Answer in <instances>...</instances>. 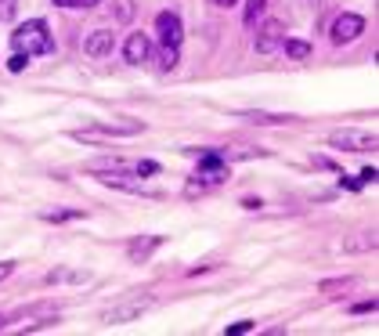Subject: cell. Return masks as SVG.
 Returning <instances> with one entry per match:
<instances>
[{"label": "cell", "mask_w": 379, "mask_h": 336, "mask_svg": "<svg viewBox=\"0 0 379 336\" xmlns=\"http://www.w3.org/2000/svg\"><path fill=\"white\" fill-rule=\"evenodd\" d=\"M264 11H267V0H246V26L253 29L264 19Z\"/></svg>", "instance_id": "obj_14"}, {"label": "cell", "mask_w": 379, "mask_h": 336, "mask_svg": "<svg viewBox=\"0 0 379 336\" xmlns=\"http://www.w3.org/2000/svg\"><path fill=\"white\" fill-rule=\"evenodd\" d=\"M26 66H29V58H26V54H19V51L11 54V58H8V69H11V73H22Z\"/></svg>", "instance_id": "obj_19"}, {"label": "cell", "mask_w": 379, "mask_h": 336, "mask_svg": "<svg viewBox=\"0 0 379 336\" xmlns=\"http://www.w3.org/2000/svg\"><path fill=\"white\" fill-rule=\"evenodd\" d=\"M221 181H228V159L221 156V152H202L199 156V170H195V185L188 188V192H202L206 185H221Z\"/></svg>", "instance_id": "obj_2"}, {"label": "cell", "mask_w": 379, "mask_h": 336, "mask_svg": "<svg viewBox=\"0 0 379 336\" xmlns=\"http://www.w3.org/2000/svg\"><path fill=\"white\" fill-rule=\"evenodd\" d=\"M11 47L19 54H26V58H33V54H51L54 51V40H51V29L43 19H29L26 26H19L11 33Z\"/></svg>", "instance_id": "obj_1"}, {"label": "cell", "mask_w": 379, "mask_h": 336, "mask_svg": "<svg viewBox=\"0 0 379 336\" xmlns=\"http://www.w3.org/2000/svg\"><path fill=\"white\" fill-rule=\"evenodd\" d=\"M282 51L289 54V58H296V62H303V58H311V44L307 40H282Z\"/></svg>", "instance_id": "obj_11"}, {"label": "cell", "mask_w": 379, "mask_h": 336, "mask_svg": "<svg viewBox=\"0 0 379 336\" xmlns=\"http://www.w3.org/2000/svg\"><path fill=\"white\" fill-rule=\"evenodd\" d=\"M11 271H15V260H4V264H0V282H4Z\"/></svg>", "instance_id": "obj_25"}, {"label": "cell", "mask_w": 379, "mask_h": 336, "mask_svg": "<svg viewBox=\"0 0 379 336\" xmlns=\"http://www.w3.org/2000/svg\"><path fill=\"white\" fill-rule=\"evenodd\" d=\"M368 311H375V300H361V304H354V315H368Z\"/></svg>", "instance_id": "obj_22"}, {"label": "cell", "mask_w": 379, "mask_h": 336, "mask_svg": "<svg viewBox=\"0 0 379 336\" xmlns=\"http://www.w3.org/2000/svg\"><path fill=\"white\" fill-rule=\"evenodd\" d=\"M15 4H19V0H0V22H11L15 19Z\"/></svg>", "instance_id": "obj_18"}, {"label": "cell", "mask_w": 379, "mask_h": 336, "mask_svg": "<svg viewBox=\"0 0 379 336\" xmlns=\"http://www.w3.org/2000/svg\"><path fill=\"white\" fill-rule=\"evenodd\" d=\"M148 307H152V297H130V300H123V304H116V307H108V311L101 315V322H105V325H123V322L141 318Z\"/></svg>", "instance_id": "obj_3"}, {"label": "cell", "mask_w": 379, "mask_h": 336, "mask_svg": "<svg viewBox=\"0 0 379 336\" xmlns=\"http://www.w3.org/2000/svg\"><path fill=\"white\" fill-rule=\"evenodd\" d=\"M113 47H116V36L108 29H94L83 44V51L90 54V58H105V54H113Z\"/></svg>", "instance_id": "obj_9"}, {"label": "cell", "mask_w": 379, "mask_h": 336, "mask_svg": "<svg viewBox=\"0 0 379 336\" xmlns=\"http://www.w3.org/2000/svg\"><path fill=\"white\" fill-rule=\"evenodd\" d=\"M155 36H159L162 47H181L185 26H181L177 11H159V15H155Z\"/></svg>", "instance_id": "obj_4"}, {"label": "cell", "mask_w": 379, "mask_h": 336, "mask_svg": "<svg viewBox=\"0 0 379 336\" xmlns=\"http://www.w3.org/2000/svg\"><path fill=\"white\" fill-rule=\"evenodd\" d=\"M347 253H358V250H375V232H361L358 239H347L343 243Z\"/></svg>", "instance_id": "obj_12"}, {"label": "cell", "mask_w": 379, "mask_h": 336, "mask_svg": "<svg viewBox=\"0 0 379 336\" xmlns=\"http://www.w3.org/2000/svg\"><path fill=\"white\" fill-rule=\"evenodd\" d=\"M329 141H333L336 148H347V152H368V148L379 145L375 134H365V131H336Z\"/></svg>", "instance_id": "obj_5"}, {"label": "cell", "mask_w": 379, "mask_h": 336, "mask_svg": "<svg viewBox=\"0 0 379 336\" xmlns=\"http://www.w3.org/2000/svg\"><path fill=\"white\" fill-rule=\"evenodd\" d=\"M286 40V26L282 22H267L260 33H256V54H275Z\"/></svg>", "instance_id": "obj_7"}, {"label": "cell", "mask_w": 379, "mask_h": 336, "mask_svg": "<svg viewBox=\"0 0 379 336\" xmlns=\"http://www.w3.org/2000/svg\"><path fill=\"white\" fill-rule=\"evenodd\" d=\"M375 166H365V170H361V185H375Z\"/></svg>", "instance_id": "obj_21"}, {"label": "cell", "mask_w": 379, "mask_h": 336, "mask_svg": "<svg viewBox=\"0 0 379 336\" xmlns=\"http://www.w3.org/2000/svg\"><path fill=\"white\" fill-rule=\"evenodd\" d=\"M148 54H152V40L145 33H130L127 44H123V58L130 66H141V62H148Z\"/></svg>", "instance_id": "obj_8"}, {"label": "cell", "mask_w": 379, "mask_h": 336, "mask_svg": "<svg viewBox=\"0 0 379 336\" xmlns=\"http://www.w3.org/2000/svg\"><path fill=\"white\" fill-rule=\"evenodd\" d=\"M351 286V278H336V282H325L321 290H347Z\"/></svg>", "instance_id": "obj_24"}, {"label": "cell", "mask_w": 379, "mask_h": 336, "mask_svg": "<svg viewBox=\"0 0 379 336\" xmlns=\"http://www.w3.org/2000/svg\"><path fill=\"white\" fill-rule=\"evenodd\" d=\"M134 174L141 178V174H159V163H152V159H141L137 166H134Z\"/></svg>", "instance_id": "obj_20"}, {"label": "cell", "mask_w": 379, "mask_h": 336, "mask_svg": "<svg viewBox=\"0 0 379 336\" xmlns=\"http://www.w3.org/2000/svg\"><path fill=\"white\" fill-rule=\"evenodd\" d=\"M242 120H246V123H260V127H267V123H286L289 116H275V112H242Z\"/></svg>", "instance_id": "obj_13"}, {"label": "cell", "mask_w": 379, "mask_h": 336, "mask_svg": "<svg viewBox=\"0 0 379 336\" xmlns=\"http://www.w3.org/2000/svg\"><path fill=\"white\" fill-rule=\"evenodd\" d=\"M174 66H177V47H162V51H159V69L170 73Z\"/></svg>", "instance_id": "obj_16"}, {"label": "cell", "mask_w": 379, "mask_h": 336, "mask_svg": "<svg viewBox=\"0 0 379 336\" xmlns=\"http://www.w3.org/2000/svg\"><path fill=\"white\" fill-rule=\"evenodd\" d=\"M253 329V322H235V325H228V332L232 336H239V332H249Z\"/></svg>", "instance_id": "obj_23"}, {"label": "cell", "mask_w": 379, "mask_h": 336, "mask_svg": "<svg viewBox=\"0 0 379 336\" xmlns=\"http://www.w3.org/2000/svg\"><path fill=\"white\" fill-rule=\"evenodd\" d=\"M159 243H162L159 235H148V239H134V243L127 246V257H130V260H145V257H148V253H152V250H155Z\"/></svg>", "instance_id": "obj_10"}, {"label": "cell", "mask_w": 379, "mask_h": 336, "mask_svg": "<svg viewBox=\"0 0 379 336\" xmlns=\"http://www.w3.org/2000/svg\"><path fill=\"white\" fill-rule=\"evenodd\" d=\"M213 4H221V8H232V4H235V0H213Z\"/></svg>", "instance_id": "obj_27"}, {"label": "cell", "mask_w": 379, "mask_h": 336, "mask_svg": "<svg viewBox=\"0 0 379 336\" xmlns=\"http://www.w3.org/2000/svg\"><path fill=\"white\" fill-rule=\"evenodd\" d=\"M101 0H73V8H98Z\"/></svg>", "instance_id": "obj_26"}, {"label": "cell", "mask_w": 379, "mask_h": 336, "mask_svg": "<svg viewBox=\"0 0 379 336\" xmlns=\"http://www.w3.org/2000/svg\"><path fill=\"white\" fill-rule=\"evenodd\" d=\"M54 4H58V8H73V0H54Z\"/></svg>", "instance_id": "obj_28"}, {"label": "cell", "mask_w": 379, "mask_h": 336, "mask_svg": "<svg viewBox=\"0 0 379 336\" xmlns=\"http://www.w3.org/2000/svg\"><path fill=\"white\" fill-rule=\"evenodd\" d=\"M134 19V0H116V22H130Z\"/></svg>", "instance_id": "obj_17"}, {"label": "cell", "mask_w": 379, "mask_h": 336, "mask_svg": "<svg viewBox=\"0 0 379 336\" xmlns=\"http://www.w3.org/2000/svg\"><path fill=\"white\" fill-rule=\"evenodd\" d=\"M365 33V19L361 15H340L336 22H333V44H351V40H358Z\"/></svg>", "instance_id": "obj_6"}, {"label": "cell", "mask_w": 379, "mask_h": 336, "mask_svg": "<svg viewBox=\"0 0 379 336\" xmlns=\"http://www.w3.org/2000/svg\"><path fill=\"white\" fill-rule=\"evenodd\" d=\"M0 325H4V318H0Z\"/></svg>", "instance_id": "obj_29"}, {"label": "cell", "mask_w": 379, "mask_h": 336, "mask_svg": "<svg viewBox=\"0 0 379 336\" xmlns=\"http://www.w3.org/2000/svg\"><path fill=\"white\" fill-rule=\"evenodd\" d=\"M40 217H43V220H51V224H58V220H80V217H83V210H43Z\"/></svg>", "instance_id": "obj_15"}]
</instances>
